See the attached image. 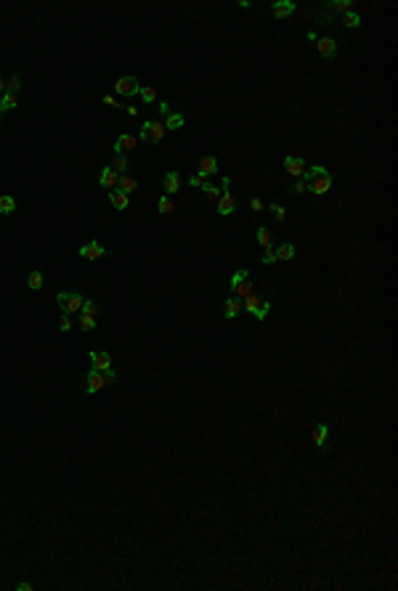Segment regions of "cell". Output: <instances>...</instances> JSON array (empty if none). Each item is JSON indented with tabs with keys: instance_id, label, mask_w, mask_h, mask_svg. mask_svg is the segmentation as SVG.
Returning <instances> with one entry per match:
<instances>
[{
	"instance_id": "obj_29",
	"label": "cell",
	"mask_w": 398,
	"mask_h": 591,
	"mask_svg": "<svg viewBox=\"0 0 398 591\" xmlns=\"http://www.w3.org/2000/svg\"><path fill=\"white\" fill-rule=\"evenodd\" d=\"M43 284H45L43 273H40V270H32V273H30V278H27V286H30V289H35V292H38V289H43Z\"/></svg>"
},
{
	"instance_id": "obj_46",
	"label": "cell",
	"mask_w": 398,
	"mask_h": 591,
	"mask_svg": "<svg viewBox=\"0 0 398 591\" xmlns=\"http://www.w3.org/2000/svg\"><path fill=\"white\" fill-rule=\"evenodd\" d=\"M16 588H19V591H32V583H24V580H22V583H16Z\"/></svg>"
},
{
	"instance_id": "obj_33",
	"label": "cell",
	"mask_w": 398,
	"mask_h": 591,
	"mask_svg": "<svg viewBox=\"0 0 398 591\" xmlns=\"http://www.w3.org/2000/svg\"><path fill=\"white\" fill-rule=\"evenodd\" d=\"M268 212H271V218H274L276 223H282V220L287 218V210L282 207V204H276V202H274V204H268Z\"/></svg>"
},
{
	"instance_id": "obj_21",
	"label": "cell",
	"mask_w": 398,
	"mask_h": 591,
	"mask_svg": "<svg viewBox=\"0 0 398 591\" xmlns=\"http://www.w3.org/2000/svg\"><path fill=\"white\" fill-rule=\"evenodd\" d=\"M239 313H242V303H239V297L231 294V297L226 300V305H223V316H226V318H236Z\"/></svg>"
},
{
	"instance_id": "obj_17",
	"label": "cell",
	"mask_w": 398,
	"mask_h": 591,
	"mask_svg": "<svg viewBox=\"0 0 398 591\" xmlns=\"http://www.w3.org/2000/svg\"><path fill=\"white\" fill-rule=\"evenodd\" d=\"M136 143H138V138L130 135V133L119 135V138H117V143H114V154H125V152H130V149H136Z\"/></svg>"
},
{
	"instance_id": "obj_43",
	"label": "cell",
	"mask_w": 398,
	"mask_h": 591,
	"mask_svg": "<svg viewBox=\"0 0 398 591\" xmlns=\"http://www.w3.org/2000/svg\"><path fill=\"white\" fill-rule=\"evenodd\" d=\"M263 207H266L263 199H257V196H255V199H249V210H252V212H260Z\"/></svg>"
},
{
	"instance_id": "obj_27",
	"label": "cell",
	"mask_w": 398,
	"mask_h": 591,
	"mask_svg": "<svg viewBox=\"0 0 398 591\" xmlns=\"http://www.w3.org/2000/svg\"><path fill=\"white\" fill-rule=\"evenodd\" d=\"M342 27H348V30L361 27V16H358L356 11H345V14H342Z\"/></svg>"
},
{
	"instance_id": "obj_38",
	"label": "cell",
	"mask_w": 398,
	"mask_h": 591,
	"mask_svg": "<svg viewBox=\"0 0 398 591\" xmlns=\"http://www.w3.org/2000/svg\"><path fill=\"white\" fill-rule=\"evenodd\" d=\"M329 8H332V11H337V14H345V11H350V0H332Z\"/></svg>"
},
{
	"instance_id": "obj_13",
	"label": "cell",
	"mask_w": 398,
	"mask_h": 591,
	"mask_svg": "<svg viewBox=\"0 0 398 591\" xmlns=\"http://www.w3.org/2000/svg\"><path fill=\"white\" fill-rule=\"evenodd\" d=\"M316 51H319V56H324V59H335V56H337V43H335V37H319Z\"/></svg>"
},
{
	"instance_id": "obj_37",
	"label": "cell",
	"mask_w": 398,
	"mask_h": 591,
	"mask_svg": "<svg viewBox=\"0 0 398 591\" xmlns=\"http://www.w3.org/2000/svg\"><path fill=\"white\" fill-rule=\"evenodd\" d=\"M80 326H82V332H93L96 329V318L88 316V313H80Z\"/></svg>"
},
{
	"instance_id": "obj_6",
	"label": "cell",
	"mask_w": 398,
	"mask_h": 591,
	"mask_svg": "<svg viewBox=\"0 0 398 591\" xmlns=\"http://www.w3.org/2000/svg\"><path fill=\"white\" fill-rule=\"evenodd\" d=\"M106 384H109L106 374H101L98 369H93V366H90V369H88V377H85V382H82V390H85L88 395H96V392L104 390Z\"/></svg>"
},
{
	"instance_id": "obj_20",
	"label": "cell",
	"mask_w": 398,
	"mask_h": 591,
	"mask_svg": "<svg viewBox=\"0 0 398 591\" xmlns=\"http://www.w3.org/2000/svg\"><path fill=\"white\" fill-rule=\"evenodd\" d=\"M162 125H165V130H181L183 125H186V117L178 114V111H170V114L165 117Z\"/></svg>"
},
{
	"instance_id": "obj_47",
	"label": "cell",
	"mask_w": 398,
	"mask_h": 591,
	"mask_svg": "<svg viewBox=\"0 0 398 591\" xmlns=\"http://www.w3.org/2000/svg\"><path fill=\"white\" fill-rule=\"evenodd\" d=\"M6 93V80H0V96Z\"/></svg>"
},
{
	"instance_id": "obj_5",
	"label": "cell",
	"mask_w": 398,
	"mask_h": 591,
	"mask_svg": "<svg viewBox=\"0 0 398 591\" xmlns=\"http://www.w3.org/2000/svg\"><path fill=\"white\" fill-rule=\"evenodd\" d=\"M138 138L141 140H149V143H162V138H165V125L162 122H157V119H146L141 130H138Z\"/></svg>"
},
{
	"instance_id": "obj_16",
	"label": "cell",
	"mask_w": 398,
	"mask_h": 591,
	"mask_svg": "<svg viewBox=\"0 0 398 591\" xmlns=\"http://www.w3.org/2000/svg\"><path fill=\"white\" fill-rule=\"evenodd\" d=\"M284 170L290 173L292 178H300L303 170H305V159L303 157H287L284 159Z\"/></svg>"
},
{
	"instance_id": "obj_40",
	"label": "cell",
	"mask_w": 398,
	"mask_h": 591,
	"mask_svg": "<svg viewBox=\"0 0 398 591\" xmlns=\"http://www.w3.org/2000/svg\"><path fill=\"white\" fill-rule=\"evenodd\" d=\"M290 191H292L295 196H300V194H305L308 189H305V183H303V181H295V183L290 186Z\"/></svg>"
},
{
	"instance_id": "obj_24",
	"label": "cell",
	"mask_w": 398,
	"mask_h": 591,
	"mask_svg": "<svg viewBox=\"0 0 398 591\" xmlns=\"http://www.w3.org/2000/svg\"><path fill=\"white\" fill-rule=\"evenodd\" d=\"M255 241L260 244L263 249H271V247H274V236H271V231H268V228H257V231H255Z\"/></svg>"
},
{
	"instance_id": "obj_15",
	"label": "cell",
	"mask_w": 398,
	"mask_h": 591,
	"mask_svg": "<svg viewBox=\"0 0 398 591\" xmlns=\"http://www.w3.org/2000/svg\"><path fill=\"white\" fill-rule=\"evenodd\" d=\"M271 11L276 19H287V16H292L295 11H298V6L292 3V0H276V3L271 6Z\"/></svg>"
},
{
	"instance_id": "obj_11",
	"label": "cell",
	"mask_w": 398,
	"mask_h": 591,
	"mask_svg": "<svg viewBox=\"0 0 398 591\" xmlns=\"http://www.w3.org/2000/svg\"><path fill=\"white\" fill-rule=\"evenodd\" d=\"M162 191H165V196H173V194L181 191V175H178V170H168V173H165Z\"/></svg>"
},
{
	"instance_id": "obj_44",
	"label": "cell",
	"mask_w": 398,
	"mask_h": 591,
	"mask_svg": "<svg viewBox=\"0 0 398 591\" xmlns=\"http://www.w3.org/2000/svg\"><path fill=\"white\" fill-rule=\"evenodd\" d=\"M104 104H106V106H117V109H125V106H122V104H119V101L114 98V96H104Z\"/></svg>"
},
{
	"instance_id": "obj_45",
	"label": "cell",
	"mask_w": 398,
	"mask_h": 591,
	"mask_svg": "<svg viewBox=\"0 0 398 591\" xmlns=\"http://www.w3.org/2000/svg\"><path fill=\"white\" fill-rule=\"evenodd\" d=\"M157 111H160L162 117H168V114H170V104H165V101H160V104H157Z\"/></svg>"
},
{
	"instance_id": "obj_22",
	"label": "cell",
	"mask_w": 398,
	"mask_h": 591,
	"mask_svg": "<svg viewBox=\"0 0 398 591\" xmlns=\"http://www.w3.org/2000/svg\"><path fill=\"white\" fill-rule=\"evenodd\" d=\"M327 440H329V427H327V424H319L316 429H313V443H316L319 448H329Z\"/></svg>"
},
{
	"instance_id": "obj_39",
	"label": "cell",
	"mask_w": 398,
	"mask_h": 591,
	"mask_svg": "<svg viewBox=\"0 0 398 591\" xmlns=\"http://www.w3.org/2000/svg\"><path fill=\"white\" fill-rule=\"evenodd\" d=\"M202 183H205V178H202V175H197V173L189 175V186H191V189H202Z\"/></svg>"
},
{
	"instance_id": "obj_7",
	"label": "cell",
	"mask_w": 398,
	"mask_h": 591,
	"mask_svg": "<svg viewBox=\"0 0 398 591\" xmlns=\"http://www.w3.org/2000/svg\"><path fill=\"white\" fill-rule=\"evenodd\" d=\"M228 186H231V178H223V183H220L223 194H220V199H218V215H223V218L236 210V199H234V194L228 191Z\"/></svg>"
},
{
	"instance_id": "obj_36",
	"label": "cell",
	"mask_w": 398,
	"mask_h": 591,
	"mask_svg": "<svg viewBox=\"0 0 398 591\" xmlns=\"http://www.w3.org/2000/svg\"><path fill=\"white\" fill-rule=\"evenodd\" d=\"M80 313H88V316H98V303L96 300H90V297H85V303H82V311Z\"/></svg>"
},
{
	"instance_id": "obj_12",
	"label": "cell",
	"mask_w": 398,
	"mask_h": 591,
	"mask_svg": "<svg viewBox=\"0 0 398 591\" xmlns=\"http://www.w3.org/2000/svg\"><path fill=\"white\" fill-rule=\"evenodd\" d=\"M117 183H119V173L112 170V167H104L101 175H98V186L106 189V191H112V189H117Z\"/></svg>"
},
{
	"instance_id": "obj_25",
	"label": "cell",
	"mask_w": 398,
	"mask_h": 591,
	"mask_svg": "<svg viewBox=\"0 0 398 591\" xmlns=\"http://www.w3.org/2000/svg\"><path fill=\"white\" fill-rule=\"evenodd\" d=\"M295 257V244L292 241H284L276 247V260H292Z\"/></svg>"
},
{
	"instance_id": "obj_10",
	"label": "cell",
	"mask_w": 398,
	"mask_h": 591,
	"mask_svg": "<svg viewBox=\"0 0 398 591\" xmlns=\"http://www.w3.org/2000/svg\"><path fill=\"white\" fill-rule=\"evenodd\" d=\"M77 252H80V257H85V260H101L106 255V249H104L101 241H85Z\"/></svg>"
},
{
	"instance_id": "obj_31",
	"label": "cell",
	"mask_w": 398,
	"mask_h": 591,
	"mask_svg": "<svg viewBox=\"0 0 398 591\" xmlns=\"http://www.w3.org/2000/svg\"><path fill=\"white\" fill-rule=\"evenodd\" d=\"M321 173H327V167H321V165H313V167H308V170H303V183H308V181H313L316 175H321Z\"/></svg>"
},
{
	"instance_id": "obj_28",
	"label": "cell",
	"mask_w": 398,
	"mask_h": 591,
	"mask_svg": "<svg viewBox=\"0 0 398 591\" xmlns=\"http://www.w3.org/2000/svg\"><path fill=\"white\" fill-rule=\"evenodd\" d=\"M138 96H141L144 104H154V101H157V88H152V85H141Z\"/></svg>"
},
{
	"instance_id": "obj_35",
	"label": "cell",
	"mask_w": 398,
	"mask_h": 591,
	"mask_svg": "<svg viewBox=\"0 0 398 591\" xmlns=\"http://www.w3.org/2000/svg\"><path fill=\"white\" fill-rule=\"evenodd\" d=\"M19 88H22V77L19 74H11L6 80V93H19Z\"/></svg>"
},
{
	"instance_id": "obj_26",
	"label": "cell",
	"mask_w": 398,
	"mask_h": 591,
	"mask_svg": "<svg viewBox=\"0 0 398 591\" xmlns=\"http://www.w3.org/2000/svg\"><path fill=\"white\" fill-rule=\"evenodd\" d=\"M202 191H205V199H210V202H218L220 199V194H223V189H215L212 183H202Z\"/></svg>"
},
{
	"instance_id": "obj_18",
	"label": "cell",
	"mask_w": 398,
	"mask_h": 591,
	"mask_svg": "<svg viewBox=\"0 0 398 591\" xmlns=\"http://www.w3.org/2000/svg\"><path fill=\"white\" fill-rule=\"evenodd\" d=\"M117 189L122 191V194H127V196H130L133 191H138V181H136V178H133L130 173H122V175H119V183H117Z\"/></svg>"
},
{
	"instance_id": "obj_2",
	"label": "cell",
	"mask_w": 398,
	"mask_h": 591,
	"mask_svg": "<svg viewBox=\"0 0 398 591\" xmlns=\"http://www.w3.org/2000/svg\"><path fill=\"white\" fill-rule=\"evenodd\" d=\"M56 303H59V308H61L67 316H75V313L82 311V303H85V297H82L80 292H59V294H56Z\"/></svg>"
},
{
	"instance_id": "obj_4",
	"label": "cell",
	"mask_w": 398,
	"mask_h": 591,
	"mask_svg": "<svg viewBox=\"0 0 398 591\" xmlns=\"http://www.w3.org/2000/svg\"><path fill=\"white\" fill-rule=\"evenodd\" d=\"M228 286H231V294H236L239 300H244L247 294H252V281H249L247 270H236V273L231 276Z\"/></svg>"
},
{
	"instance_id": "obj_32",
	"label": "cell",
	"mask_w": 398,
	"mask_h": 591,
	"mask_svg": "<svg viewBox=\"0 0 398 591\" xmlns=\"http://www.w3.org/2000/svg\"><path fill=\"white\" fill-rule=\"evenodd\" d=\"M157 212L160 215H173V202H170V196H160V202H157Z\"/></svg>"
},
{
	"instance_id": "obj_23",
	"label": "cell",
	"mask_w": 398,
	"mask_h": 591,
	"mask_svg": "<svg viewBox=\"0 0 398 591\" xmlns=\"http://www.w3.org/2000/svg\"><path fill=\"white\" fill-rule=\"evenodd\" d=\"M16 106H19V98H16V93H3L0 96V111H14Z\"/></svg>"
},
{
	"instance_id": "obj_3",
	"label": "cell",
	"mask_w": 398,
	"mask_h": 591,
	"mask_svg": "<svg viewBox=\"0 0 398 591\" xmlns=\"http://www.w3.org/2000/svg\"><path fill=\"white\" fill-rule=\"evenodd\" d=\"M90 366H93V369H98L101 374H106L109 384H114V382H117V371L112 369V358H109V353H104V350H93V353H90Z\"/></svg>"
},
{
	"instance_id": "obj_19",
	"label": "cell",
	"mask_w": 398,
	"mask_h": 591,
	"mask_svg": "<svg viewBox=\"0 0 398 591\" xmlns=\"http://www.w3.org/2000/svg\"><path fill=\"white\" fill-rule=\"evenodd\" d=\"M109 202H112V207L114 210H127V204H130V196H127V194H122V191H109Z\"/></svg>"
},
{
	"instance_id": "obj_1",
	"label": "cell",
	"mask_w": 398,
	"mask_h": 591,
	"mask_svg": "<svg viewBox=\"0 0 398 591\" xmlns=\"http://www.w3.org/2000/svg\"><path fill=\"white\" fill-rule=\"evenodd\" d=\"M242 311H247L249 316H255L257 321H266V316L271 313V303H268L266 297H260V294H247L244 300H242Z\"/></svg>"
},
{
	"instance_id": "obj_30",
	"label": "cell",
	"mask_w": 398,
	"mask_h": 591,
	"mask_svg": "<svg viewBox=\"0 0 398 591\" xmlns=\"http://www.w3.org/2000/svg\"><path fill=\"white\" fill-rule=\"evenodd\" d=\"M16 210V199L14 196H0V215H11Z\"/></svg>"
},
{
	"instance_id": "obj_42",
	"label": "cell",
	"mask_w": 398,
	"mask_h": 591,
	"mask_svg": "<svg viewBox=\"0 0 398 591\" xmlns=\"http://www.w3.org/2000/svg\"><path fill=\"white\" fill-rule=\"evenodd\" d=\"M263 262H266V265H274V262H276V252H274V249H266V252H263Z\"/></svg>"
},
{
	"instance_id": "obj_34",
	"label": "cell",
	"mask_w": 398,
	"mask_h": 591,
	"mask_svg": "<svg viewBox=\"0 0 398 591\" xmlns=\"http://www.w3.org/2000/svg\"><path fill=\"white\" fill-rule=\"evenodd\" d=\"M112 170H117L119 175H122V173L127 170V157H125V154H114V159H112Z\"/></svg>"
},
{
	"instance_id": "obj_9",
	"label": "cell",
	"mask_w": 398,
	"mask_h": 591,
	"mask_svg": "<svg viewBox=\"0 0 398 591\" xmlns=\"http://www.w3.org/2000/svg\"><path fill=\"white\" fill-rule=\"evenodd\" d=\"M305 189H308V191H313L316 196L329 194V189H332V175H329V173H321V175H316L313 181H308V183H305Z\"/></svg>"
},
{
	"instance_id": "obj_14",
	"label": "cell",
	"mask_w": 398,
	"mask_h": 591,
	"mask_svg": "<svg viewBox=\"0 0 398 591\" xmlns=\"http://www.w3.org/2000/svg\"><path fill=\"white\" fill-rule=\"evenodd\" d=\"M215 173H218V159H215V157H202L199 162H197V175L210 178V175H215Z\"/></svg>"
},
{
	"instance_id": "obj_48",
	"label": "cell",
	"mask_w": 398,
	"mask_h": 591,
	"mask_svg": "<svg viewBox=\"0 0 398 591\" xmlns=\"http://www.w3.org/2000/svg\"><path fill=\"white\" fill-rule=\"evenodd\" d=\"M0 119H3V111H0Z\"/></svg>"
},
{
	"instance_id": "obj_41",
	"label": "cell",
	"mask_w": 398,
	"mask_h": 591,
	"mask_svg": "<svg viewBox=\"0 0 398 591\" xmlns=\"http://www.w3.org/2000/svg\"><path fill=\"white\" fill-rule=\"evenodd\" d=\"M59 329H61V332H69V329H72V316H67V313L61 316V321H59Z\"/></svg>"
},
{
	"instance_id": "obj_8",
	"label": "cell",
	"mask_w": 398,
	"mask_h": 591,
	"mask_svg": "<svg viewBox=\"0 0 398 591\" xmlns=\"http://www.w3.org/2000/svg\"><path fill=\"white\" fill-rule=\"evenodd\" d=\"M138 90H141V85H138L136 77H119V80L114 82V93H117V96L133 98V96H138Z\"/></svg>"
}]
</instances>
